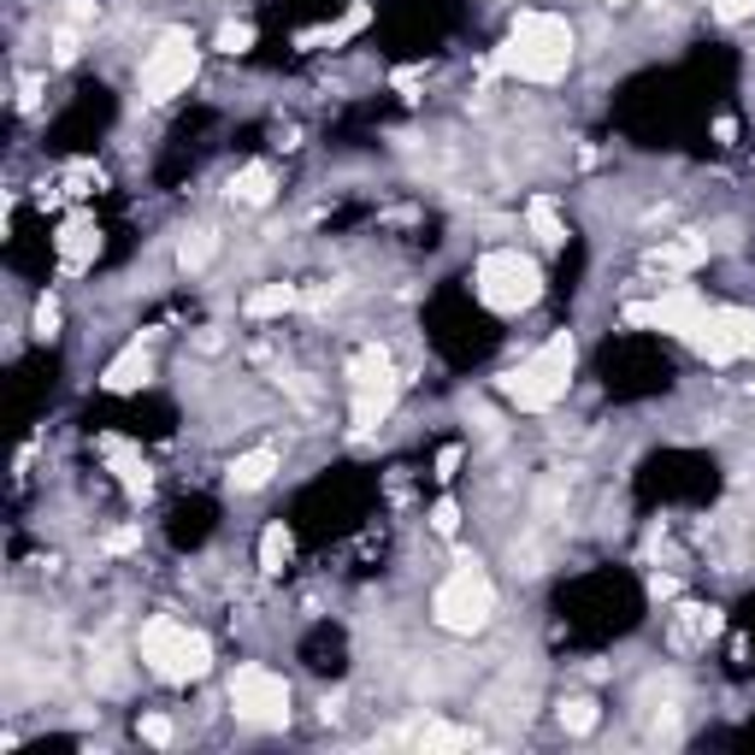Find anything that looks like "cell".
<instances>
[{
  "mask_svg": "<svg viewBox=\"0 0 755 755\" xmlns=\"http://www.w3.org/2000/svg\"><path fill=\"white\" fill-rule=\"evenodd\" d=\"M136 656L154 679H166V685H195V679H207V667H213V644L201 632H189L183 620L154 614V620H142Z\"/></svg>",
  "mask_w": 755,
  "mask_h": 755,
  "instance_id": "cell-2",
  "label": "cell"
},
{
  "mask_svg": "<svg viewBox=\"0 0 755 755\" xmlns=\"http://www.w3.org/2000/svg\"><path fill=\"white\" fill-rule=\"evenodd\" d=\"M148 372H154V355H148L142 343H130L124 355L112 360L107 372H100V384H107L112 396H130V390H142V384H148Z\"/></svg>",
  "mask_w": 755,
  "mask_h": 755,
  "instance_id": "cell-10",
  "label": "cell"
},
{
  "mask_svg": "<svg viewBox=\"0 0 755 755\" xmlns=\"http://www.w3.org/2000/svg\"><path fill=\"white\" fill-rule=\"evenodd\" d=\"M272 166H242L237 178H230V201H237V207H266L272 201Z\"/></svg>",
  "mask_w": 755,
  "mask_h": 755,
  "instance_id": "cell-15",
  "label": "cell"
},
{
  "mask_svg": "<svg viewBox=\"0 0 755 755\" xmlns=\"http://www.w3.org/2000/svg\"><path fill=\"white\" fill-rule=\"evenodd\" d=\"M703 313H708V301L696 296L691 284H673L661 301H649V325H661L667 337H691V331L703 325Z\"/></svg>",
  "mask_w": 755,
  "mask_h": 755,
  "instance_id": "cell-9",
  "label": "cell"
},
{
  "mask_svg": "<svg viewBox=\"0 0 755 755\" xmlns=\"http://www.w3.org/2000/svg\"><path fill=\"white\" fill-rule=\"evenodd\" d=\"M691 348L708 367H732V360L755 355V313L744 308H708L703 325L691 331Z\"/></svg>",
  "mask_w": 755,
  "mask_h": 755,
  "instance_id": "cell-8",
  "label": "cell"
},
{
  "mask_svg": "<svg viewBox=\"0 0 755 755\" xmlns=\"http://www.w3.org/2000/svg\"><path fill=\"white\" fill-rule=\"evenodd\" d=\"M573 360H578L573 331H555V337L537 348L531 360H519L514 372H502L507 402H514V408H526V414H549L566 396V384H573Z\"/></svg>",
  "mask_w": 755,
  "mask_h": 755,
  "instance_id": "cell-3",
  "label": "cell"
},
{
  "mask_svg": "<svg viewBox=\"0 0 755 755\" xmlns=\"http://www.w3.org/2000/svg\"><path fill=\"white\" fill-rule=\"evenodd\" d=\"M396 408V384H378V390H355V431H378V419Z\"/></svg>",
  "mask_w": 755,
  "mask_h": 755,
  "instance_id": "cell-17",
  "label": "cell"
},
{
  "mask_svg": "<svg viewBox=\"0 0 755 755\" xmlns=\"http://www.w3.org/2000/svg\"><path fill=\"white\" fill-rule=\"evenodd\" d=\"M213 254H219V237H213V230H189V237L178 242V266L183 272H207Z\"/></svg>",
  "mask_w": 755,
  "mask_h": 755,
  "instance_id": "cell-19",
  "label": "cell"
},
{
  "mask_svg": "<svg viewBox=\"0 0 755 755\" xmlns=\"http://www.w3.org/2000/svg\"><path fill=\"white\" fill-rule=\"evenodd\" d=\"M189 83H195V41H189V31H166L142 60V100L159 107V100L183 95Z\"/></svg>",
  "mask_w": 755,
  "mask_h": 755,
  "instance_id": "cell-7",
  "label": "cell"
},
{
  "mask_svg": "<svg viewBox=\"0 0 755 755\" xmlns=\"http://www.w3.org/2000/svg\"><path fill=\"white\" fill-rule=\"evenodd\" d=\"M720 614L715 608H679V644H696V637H715Z\"/></svg>",
  "mask_w": 755,
  "mask_h": 755,
  "instance_id": "cell-22",
  "label": "cell"
},
{
  "mask_svg": "<svg viewBox=\"0 0 755 755\" xmlns=\"http://www.w3.org/2000/svg\"><path fill=\"white\" fill-rule=\"evenodd\" d=\"M715 19L720 24H744V19H755V0H715Z\"/></svg>",
  "mask_w": 755,
  "mask_h": 755,
  "instance_id": "cell-27",
  "label": "cell"
},
{
  "mask_svg": "<svg viewBox=\"0 0 755 755\" xmlns=\"http://www.w3.org/2000/svg\"><path fill=\"white\" fill-rule=\"evenodd\" d=\"M289 549H296L289 526H266V531H260V573H284V566H289Z\"/></svg>",
  "mask_w": 755,
  "mask_h": 755,
  "instance_id": "cell-20",
  "label": "cell"
},
{
  "mask_svg": "<svg viewBox=\"0 0 755 755\" xmlns=\"http://www.w3.org/2000/svg\"><path fill=\"white\" fill-rule=\"evenodd\" d=\"M708 260V242L703 237H667L649 249V272H691Z\"/></svg>",
  "mask_w": 755,
  "mask_h": 755,
  "instance_id": "cell-11",
  "label": "cell"
},
{
  "mask_svg": "<svg viewBox=\"0 0 755 755\" xmlns=\"http://www.w3.org/2000/svg\"><path fill=\"white\" fill-rule=\"evenodd\" d=\"M620 319H626V325H649V301H632V308L620 313Z\"/></svg>",
  "mask_w": 755,
  "mask_h": 755,
  "instance_id": "cell-30",
  "label": "cell"
},
{
  "mask_svg": "<svg viewBox=\"0 0 755 755\" xmlns=\"http://www.w3.org/2000/svg\"><path fill=\"white\" fill-rule=\"evenodd\" d=\"M230 708H237V720H249V726H284L289 720L284 673H272V667H260V661H242L237 673H230Z\"/></svg>",
  "mask_w": 755,
  "mask_h": 755,
  "instance_id": "cell-6",
  "label": "cell"
},
{
  "mask_svg": "<svg viewBox=\"0 0 755 755\" xmlns=\"http://www.w3.org/2000/svg\"><path fill=\"white\" fill-rule=\"evenodd\" d=\"M31 331H36V337H53V331H60V301H53V296H41V301H36Z\"/></svg>",
  "mask_w": 755,
  "mask_h": 755,
  "instance_id": "cell-25",
  "label": "cell"
},
{
  "mask_svg": "<svg viewBox=\"0 0 755 755\" xmlns=\"http://www.w3.org/2000/svg\"><path fill=\"white\" fill-rule=\"evenodd\" d=\"M490 614H496V585L478 573L472 555H460V566L438 585V597H431V620L455 637H472V632L490 626Z\"/></svg>",
  "mask_w": 755,
  "mask_h": 755,
  "instance_id": "cell-5",
  "label": "cell"
},
{
  "mask_svg": "<svg viewBox=\"0 0 755 755\" xmlns=\"http://www.w3.org/2000/svg\"><path fill=\"white\" fill-rule=\"evenodd\" d=\"M431 531H438V537H455V531H460V507L448 502V496L431 507Z\"/></svg>",
  "mask_w": 755,
  "mask_h": 755,
  "instance_id": "cell-26",
  "label": "cell"
},
{
  "mask_svg": "<svg viewBox=\"0 0 755 755\" xmlns=\"http://www.w3.org/2000/svg\"><path fill=\"white\" fill-rule=\"evenodd\" d=\"M472 296L484 301L490 313H526L543 296V266L519 249H490L472 266Z\"/></svg>",
  "mask_w": 755,
  "mask_h": 755,
  "instance_id": "cell-4",
  "label": "cell"
},
{
  "mask_svg": "<svg viewBox=\"0 0 755 755\" xmlns=\"http://www.w3.org/2000/svg\"><path fill=\"white\" fill-rule=\"evenodd\" d=\"M608 7H626V0H608Z\"/></svg>",
  "mask_w": 755,
  "mask_h": 755,
  "instance_id": "cell-31",
  "label": "cell"
},
{
  "mask_svg": "<svg viewBox=\"0 0 755 755\" xmlns=\"http://www.w3.org/2000/svg\"><path fill=\"white\" fill-rule=\"evenodd\" d=\"M95 249H100L95 219H71V225L60 230V266H65V272H83V266L95 260Z\"/></svg>",
  "mask_w": 755,
  "mask_h": 755,
  "instance_id": "cell-13",
  "label": "cell"
},
{
  "mask_svg": "<svg viewBox=\"0 0 755 755\" xmlns=\"http://www.w3.org/2000/svg\"><path fill=\"white\" fill-rule=\"evenodd\" d=\"M272 472H278V448H249V455H237V460L225 467L230 490H266Z\"/></svg>",
  "mask_w": 755,
  "mask_h": 755,
  "instance_id": "cell-12",
  "label": "cell"
},
{
  "mask_svg": "<svg viewBox=\"0 0 755 755\" xmlns=\"http://www.w3.org/2000/svg\"><path fill=\"white\" fill-rule=\"evenodd\" d=\"M254 48V24H225L219 31V53H249Z\"/></svg>",
  "mask_w": 755,
  "mask_h": 755,
  "instance_id": "cell-24",
  "label": "cell"
},
{
  "mask_svg": "<svg viewBox=\"0 0 755 755\" xmlns=\"http://www.w3.org/2000/svg\"><path fill=\"white\" fill-rule=\"evenodd\" d=\"M142 738L166 750V744H171V720H166V715H142Z\"/></svg>",
  "mask_w": 755,
  "mask_h": 755,
  "instance_id": "cell-28",
  "label": "cell"
},
{
  "mask_svg": "<svg viewBox=\"0 0 755 755\" xmlns=\"http://www.w3.org/2000/svg\"><path fill=\"white\" fill-rule=\"evenodd\" d=\"M472 744V732L467 726H448V720H431L426 732H419V750L426 755H438V750H467Z\"/></svg>",
  "mask_w": 755,
  "mask_h": 755,
  "instance_id": "cell-21",
  "label": "cell"
},
{
  "mask_svg": "<svg viewBox=\"0 0 755 755\" xmlns=\"http://www.w3.org/2000/svg\"><path fill=\"white\" fill-rule=\"evenodd\" d=\"M561 726L566 732H597V703H590V696H573V703H561Z\"/></svg>",
  "mask_w": 755,
  "mask_h": 755,
  "instance_id": "cell-23",
  "label": "cell"
},
{
  "mask_svg": "<svg viewBox=\"0 0 755 755\" xmlns=\"http://www.w3.org/2000/svg\"><path fill=\"white\" fill-rule=\"evenodd\" d=\"M526 225H531V237L543 242V249H561L566 242V225H561V207L549 195H531V207H526Z\"/></svg>",
  "mask_w": 755,
  "mask_h": 755,
  "instance_id": "cell-16",
  "label": "cell"
},
{
  "mask_svg": "<svg viewBox=\"0 0 755 755\" xmlns=\"http://www.w3.org/2000/svg\"><path fill=\"white\" fill-rule=\"evenodd\" d=\"M289 308H301V289L296 284H266V289H254V296H249V319H278Z\"/></svg>",
  "mask_w": 755,
  "mask_h": 755,
  "instance_id": "cell-18",
  "label": "cell"
},
{
  "mask_svg": "<svg viewBox=\"0 0 755 755\" xmlns=\"http://www.w3.org/2000/svg\"><path fill=\"white\" fill-rule=\"evenodd\" d=\"M455 467H460V448H443V455H438V478H455Z\"/></svg>",
  "mask_w": 755,
  "mask_h": 755,
  "instance_id": "cell-29",
  "label": "cell"
},
{
  "mask_svg": "<svg viewBox=\"0 0 755 755\" xmlns=\"http://www.w3.org/2000/svg\"><path fill=\"white\" fill-rule=\"evenodd\" d=\"M378 384H396L390 355H384V348H360V355L348 360V390H378Z\"/></svg>",
  "mask_w": 755,
  "mask_h": 755,
  "instance_id": "cell-14",
  "label": "cell"
},
{
  "mask_svg": "<svg viewBox=\"0 0 755 755\" xmlns=\"http://www.w3.org/2000/svg\"><path fill=\"white\" fill-rule=\"evenodd\" d=\"M496 65L526 83H561L573 65V24L561 12H519L507 41L496 48Z\"/></svg>",
  "mask_w": 755,
  "mask_h": 755,
  "instance_id": "cell-1",
  "label": "cell"
}]
</instances>
